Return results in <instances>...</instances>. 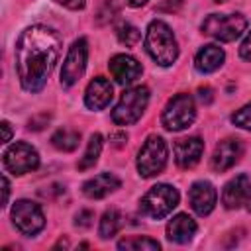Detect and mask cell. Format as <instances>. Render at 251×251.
I'll use <instances>...</instances> for the list:
<instances>
[{"mask_svg": "<svg viewBox=\"0 0 251 251\" xmlns=\"http://www.w3.org/2000/svg\"><path fill=\"white\" fill-rule=\"evenodd\" d=\"M108 69L112 73V76L116 78L118 84H131L133 80H137L141 76V63L137 59H133L131 55H126V53H120V55H114L108 63Z\"/></svg>", "mask_w": 251, "mask_h": 251, "instance_id": "7c38bea8", "label": "cell"}, {"mask_svg": "<svg viewBox=\"0 0 251 251\" xmlns=\"http://www.w3.org/2000/svg\"><path fill=\"white\" fill-rule=\"evenodd\" d=\"M239 55H241V59L251 61V31H249L247 37L243 39V43H241V47H239Z\"/></svg>", "mask_w": 251, "mask_h": 251, "instance_id": "f1b7e54d", "label": "cell"}, {"mask_svg": "<svg viewBox=\"0 0 251 251\" xmlns=\"http://www.w3.org/2000/svg\"><path fill=\"white\" fill-rule=\"evenodd\" d=\"M118 39H120V43H124L126 47H133L137 41H139V37H141V33H139V29L135 27V25H131V24H120V27H118Z\"/></svg>", "mask_w": 251, "mask_h": 251, "instance_id": "cb8c5ba5", "label": "cell"}, {"mask_svg": "<svg viewBox=\"0 0 251 251\" xmlns=\"http://www.w3.org/2000/svg\"><path fill=\"white\" fill-rule=\"evenodd\" d=\"M251 188V182H249V176L247 175H237L235 178H231L226 186H224V192H222V202L227 210H235L239 208L241 204H245L247 200V192Z\"/></svg>", "mask_w": 251, "mask_h": 251, "instance_id": "2e32d148", "label": "cell"}, {"mask_svg": "<svg viewBox=\"0 0 251 251\" xmlns=\"http://www.w3.org/2000/svg\"><path fill=\"white\" fill-rule=\"evenodd\" d=\"M149 104V88L147 86H131L124 90L120 102L112 110V122L118 126H131L135 124Z\"/></svg>", "mask_w": 251, "mask_h": 251, "instance_id": "277c9868", "label": "cell"}, {"mask_svg": "<svg viewBox=\"0 0 251 251\" xmlns=\"http://www.w3.org/2000/svg\"><path fill=\"white\" fill-rule=\"evenodd\" d=\"M161 245L159 241L151 239V237H139V235H133V237H126L122 241H118V249H127V251H157Z\"/></svg>", "mask_w": 251, "mask_h": 251, "instance_id": "603a6c76", "label": "cell"}, {"mask_svg": "<svg viewBox=\"0 0 251 251\" xmlns=\"http://www.w3.org/2000/svg\"><path fill=\"white\" fill-rule=\"evenodd\" d=\"M120 186H122V182H120V178H118L116 175H112V173H100V175L88 178V180L82 184V192H84L88 198L98 200V198H104V196H108L110 192L118 190Z\"/></svg>", "mask_w": 251, "mask_h": 251, "instance_id": "e0dca14e", "label": "cell"}, {"mask_svg": "<svg viewBox=\"0 0 251 251\" xmlns=\"http://www.w3.org/2000/svg\"><path fill=\"white\" fill-rule=\"evenodd\" d=\"M224 59H226L224 49H222L220 45L210 43V45H204V47L196 53L194 67H196V71H198V73L208 75V73L218 71V69L224 65Z\"/></svg>", "mask_w": 251, "mask_h": 251, "instance_id": "d6986e66", "label": "cell"}, {"mask_svg": "<svg viewBox=\"0 0 251 251\" xmlns=\"http://www.w3.org/2000/svg\"><path fill=\"white\" fill-rule=\"evenodd\" d=\"M112 96H114V90H112V84L108 78L104 76H96L88 82L86 86V92H84V104L90 108V110H104L110 102H112Z\"/></svg>", "mask_w": 251, "mask_h": 251, "instance_id": "9a60e30c", "label": "cell"}, {"mask_svg": "<svg viewBox=\"0 0 251 251\" xmlns=\"http://www.w3.org/2000/svg\"><path fill=\"white\" fill-rule=\"evenodd\" d=\"M196 229L198 226L188 214H176L167 224V239L173 243H188L194 237Z\"/></svg>", "mask_w": 251, "mask_h": 251, "instance_id": "ac0fdd59", "label": "cell"}, {"mask_svg": "<svg viewBox=\"0 0 251 251\" xmlns=\"http://www.w3.org/2000/svg\"><path fill=\"white\" fill-rule=\"evenodd\" d=\"M173 151H175V163L180 169H192L200 161V157L204 153V141L200 137H196V135L182 137V139H178L175 143Z\"/></svg>", "mask_w": 251, "mask_h": 251, "instance_id": "4fadbf2b", "label": "cell"}, {"mask_svg": "<svg viewBox=\"0 0 251 251\" xmlns=\"http://www.w3.org/2000/svg\"><path fill=\"white\" fill-rule=\"evenodd\" d=\"M216 200H218V192L214 188L212 182L208 180H196L190 190H188V202H190V208L198 214V216H208L214 206H216Z\"/></svg>", "mask_w": 251, "mask_h": 251, "instance_id": "8fae6325", "label": "cell"}, {"mask_svg": "<svg viewBox=\"0 0 251 251\" xmlns=\"http://www.w3.org/2000/svg\"><path fill=\"white\" fill-rule=\"evenodd\" d=\"M214 2H226V0H214Z\"/></svg>", "mask_w": 251, "mask_h": 251, "instance_id": "f35d334b", "label": "cell"}, {"mask_svg": "<svg viewBox=\"0 0 251 251\" xmlns=\"http://www.w3.org/2000/svg\"><path fill=\"white\" fill-rule=\"evenodd\" d=\"M241 153H243V147H241L239 139L227 137V139L220 141L214 149V155H212V169L218 171V173H224V171L231 169L239 161Z\"/></svg>", "mask_w": 251, "mask_h": 251, "instance_id": "5bb4252c", "label": "cell"}, {"mask_svg": "<svg viewBox=\"0 0 251 251\" xmlns=\"http://www.w3.org/2000/svg\"><path fill=\"white\" fill-rule=\"evenodd\" d=\"M127 4H129L131 8H139V6L147 4V0H127Z\"/></svg>", "mask_w": 251, "mask_h": 251, "instance_id": "d590c367", "label": "cell"}, {"mask_svg": "<svg viewBox=\"0 0 251 251\" xmlns=\"http://www.w3.org/2000/svg\"><path fill=\"white\" fill-rule=\"evenodd\" d=\"M78 141H80V133L69 127H61L51 135V143L59 151H75L78 147Z\"/></svg>", "mask_w": 251, "mask_h": 251, "instance_id": "7402d4cb", "label": "cell"}, {"mask_svg": "<svg viewBox=\"0 0 251 251\" xmlns=\"http://www.w3.org/2000/svg\"><path fill=\"white\" fill-rule=\"evenodd\" d=\"M212 88L210 86H200L198 88V100L202 102V104H210L212 102Z\"/></svg>", "mask_w": 251, "mask_h": 251, "instance_id": "d6a6232c", "label": "cell"}, {"mask_svg": "<svg viewBox=\"0 0 251 251\" xmlns=\"http://www.w3.org/2000/svg\"><path fill=\"white\" fill-rule=\"evenodd\" d=\"M67 245H69V243H67V239H61V241H59L55 247H67Z\"/></svg>", "mask_w": 251, "mask_h": 251, "instance_id": "74e56055", "label": "cell"}, {"mask_svg": "<svg viewBox=\"0 0 251 251\" xmlns=\"http://www.w3.org/2000/svg\"><path fill=\"white\" fill-rule=\"evenodd\" d=\"M231 122H233L237 127H243V129L251 131V102L245 104L243 108H239V110L231 116Z\"/></svg>", "mask_w": 251, "mask_h": 251, "instance_id": "d4e9b609", "label": "cell"}, {"mask_svg": "<svg viewBox=\"0 0 251 251\" xmlns=\"http://www.w3.org/2000/svg\"><path fill=\"white\" fill-rule=\"evenodd\" d=\"M176 206H178V190L171 184H165V182L151 186L139 202L141 214L151 218V220H163Z\"/></svg>", "mask_w": 251, "mask_h": 251, "instance_id": "3957f363", "label": "cell"}, {"mask_svg": "<svg viewBox=\"0 0 251 251\" xmlns=\"http://www.w3.org/2000/svg\"><path fill=\"white\" fill-rule=\"evenodd\" d=\"M194 118H196V106H194L192 96L176 94L167 102L161 122L169 131H182L188 126H192Z\"/></svg>", "mask_w": 251, "mask_h": 251, "instance_id": "52a82bcc", "label": "cell"}, {"mask_svg": "<svg viewBox=\"0 0 251 251\" xmlns=\"http://www.w3.org/2000/svg\"><path fill=\"white\" fill-rule=\"evenodd\" d=\"M0 127H2V141H4V143H8V141L12 139V127H10V124H8L6 120L2 122V126H0Z\"/></svg>", "mask_w": 251, "mask_h": 251, "instance_id": "836d02e7", "label": "cell"}, {"mask_svg": "<svg viewBox=\"0 0 251 251\" xmlns=\"http://www.w3.org/2000/svg\"><path fill=\"white\" fill-rule=\"evenodd\" d=\"M120 226H122V214H120L116 208H110V210H106V212L102 214V218H100L98 235H100L102 239H110V237H114V235L118 233Z\"/></svg>", "mask_w": 251, "mask_h": 251, "instance_id": "ffe728a7", "label": "cell"}, {"mask_svg": "<svg viewBox=\"0 0 251 251\" xmlns=\"http://www.w3.org/2000/svg\"><path fill=\"white\" fill-rule=\"evenodd\" d=\"M180 6H182V0H163L157 6V10H161V12H176Z\"/></svg>", "mask_w": 251, "mask_h": 251, "instance_id": "83f0119b", "label": "cell"}, {"mask_svg": "<svg viewBox=\"0 0 251 251\" xmlns=\"http://www.w3.org/2000/svg\"><path fill=\"white\" fill-rule=\"evenodd\" d=\"M126 141H127V133L126 131H114V133H110V143L114 147H124Z\"/></svg>", "mask_w": 251, "mask_h": 251, "instance_id": "4dcf8cb0", "label": "cell"}, {"mask_svg": "<svg viewBox=\"0 0 251 251\" xmlns=\"http://www.w3.org/2000/svg\"><path fill=\"white\" fill-rule=\"evenodd\" d=\"M86 61H88V43L84 37L76 39L71 47L69 53L63 61V69H61V84L65 88H71L73 84L78 82V78L84 75L86 69Z\"/></svg>", "mask_w": 251, "mask_h": 251, "instance_id": "ba28073f", "label": "cell"}, {"mask_svg": "<svg viewBox=\"0 0 251 251\" xmlns=\"http://www.w3.org/2000/svg\"><path fill=\"white\" fill-rule=\"evenodd\" d=\"M4 167L8 173L12 175H25L31 173L39 167V155L37 151L24 141H16L12 143L6 151H4Z\"/></svg>", "mask_w": 251, "mask_h": 251, "instance_id": "9c48e42d", "label": "cell"}, {"mask_svg": "<svg viewBox=\"0 0 251 251\" xmlns=\"http://www.w3.org/2000/svg\"><path fill=\"white\" fill-rule=\"evenodd\" d=\"M114 14H116V6H114V2H112V0H106V2L102 4L100 12H98V22H100V24L110 22V20L114 18Z\"/></svg>", "mask_w": 251, "mask_h": 251, "instance_id": "4316f807", "label": "cell"}, {"mask_svg": "<svg viewBox=\"0 0 251 251\" xmlns=\"http://www.w3.org/2000/svg\"><path fill=\"white\" fill-rule=\"evenodd\" d=\"M94 224V212L92 210H78V214L75 216V226L80 229H86Z\"/></svg>", "mask_w": 251, "mask_h": 251, "instance_id": "484cf974", "label": "cell"}, {"mask_svg": "<svg viewBox=\"0 0 251 251\" xmlns=\"http://www.w3.org/2000/svg\"><path fill=\"white\" fill-rule=\"evenodd\" d=\"M2 184H4V198H2V206L8 204V196H10V182H8V176L4 175L2 176Z\"/></svg>", "mask_w": 251, "mask_h": 251, "instance_id": "e575fe53", "label": "cell"}, {"mask_svg": "<svg viewBox=\"0 0 251 251\" xmlns=\"http://www.w3.org/2000/svg\"><path fill=\"white\" fill-rule=\"evenodd\" d=\"M247 27V20L243 14H210L202 22V33L218 39V41H233Z\"/></svg>", "mask_w": 251, "mask_h": 251, "instance_id": "8992f818", "label": "cell"}, {"mask_svg": "<svg viewBox=\"0 0 251 251\" xmlns=\"http://www.w3.org/2000/svg\"><path fill=\"white\" fill-rule=\"evenodd\" d=\"M102 135L100 133H92L90 135V139H88V145H86V151H84V155H82V159L78 161V171H86V169H90V167H94L96 165V161H98V157H100V153H102Z\"/></svg>", "mask_w": 251, "mask_h": 251, "instance_id": "44dd1931", "label": "cell"}, {"mask_svg": "<svg viewBox=\"0 0 251 251\" xmlns=\"http://www.w3.org/2000/svg\"><path fill=\"white\" fill-rule=\"evenodd\" d=\"M145 51L161 67H171L178 57V45L173 29L163 20H153L145 31Z\"/></svg>", "mask_w": 251, "mask_h": 251, "instance_id": "7a4b0ae2", "label": "cell"}, {"mask_svg": "<svg viewBox=\"0 0 251 251\" xmlns=\"http://www.w3.org/2000/svg\"><path fill=\"white\" fill-rule=\"evenodd\" d=\"M55 2L69 8V10H82L84 4H86V0H55Z\"/></svg>", "mask_w": 251, "mask_h": 251, "instance_id": "1f68e13d", "label": "cell"}, {"mask_svg": "<svg viewBox=\"0 0 251 251\" xmlns=\"http://www.w3.org/2000/svg\"><path fill=\"white\" fill-rule=\"evenodd\" d=\"M12 222L16 229L24 235H35L45 226V216L39 204L31 200H18L12 208Z\"/></svg>", "mask_w": 251, "mask_h": 251, "instance_id": "30bf717a", "label": "cell"}, {"mask_svg": "<svg viewBox=\"0 0 251 251\" xmlns=\"http://www.w3.org/2000/svg\"><path fill=\"white\" fill-rule=\"evenodd\" d=\"M63 39L47 25H31L22 31L16 41V73L20 84L27 92H39L61 57Z\"/></svg>", "mask_w": 251, "mask_h": 251, "instance_id": "6da1fadb", "label": "cell"}, {"mask_svg": "<svg viewBox=\"0 0 251 251\" xmlns=\"http://www.w3.org/2000/svg\"><path fill=\"white\" fill-rule=\"evenodd\" d=\"M245 204H247V210L251 212V188H249V192H247V200H245Z\"/></svg>", "mask_w": 251, "mask_h": 251, "instance_id": "8d00e7d4", "label": "cell"}, {"mask_svg": "<svg viewBox=\"0 0 251 251\" xmlns=\"http://www.w3.org/2000/svg\"><path fill=\"white\" fill-rule=\"evenodd\" d=\"M169 157V147L161 135H149L137 153V171L143 178H151L163 173Z\"/></svg>", "mask_w": 251, "mask_h": 251, "instance_id": "5b68a950", "label": "cell"}, {"mask_svg": "<svg viewBox=\"0 0 251 251\" xmlns=\"http://www.w3.org/2000/svg\"><path fill=\"white\" fill-rule=\"evenodd\" d=\"M47 122H49V116H47V114H41V116L31 118L27 127H29V129H41V127H45V126H47Z\"/></svg>", "mask_w": 251, "mask_h": 251, "instance_id": "f546056e", "label": "cell"}]
</instances>
